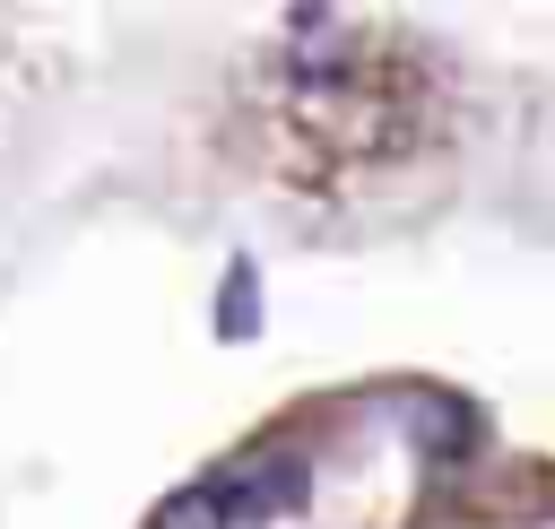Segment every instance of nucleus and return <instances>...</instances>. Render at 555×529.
<instances>
[{"instance_id":"obj_1","label":"nucleus","mask_w":555,"mask_h":529,"mask_svg":"<svg viewBox=\"0 0 555 529\" xmlns=\"http://www.w3.org/2000/svg\"><path fill=\"white\" fill-rule=\"evenodd\" d=\"M234 512H225V477H199V486H182V494H165L156 503V529H225Z\"/></svg>"},{"instance_id":"obj_2","label":"nucleus","mask_w":555,"mask_h":529,"mask_svg":"<svg viewBox=\"0 0 555 529\" xmlns=\"http://www.w3.org/2000/svg\"><path fill=\"white\" fill-rule=\"evenodd\" d=\"M251 330H260V269L234 260V269H225V295H217V338L234 347V338H251Z\"/></svg>"}]
</instances>
